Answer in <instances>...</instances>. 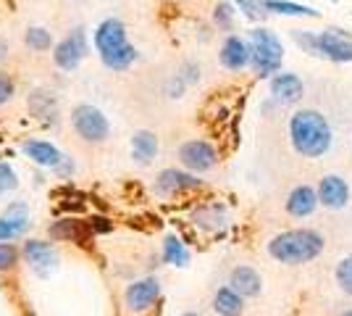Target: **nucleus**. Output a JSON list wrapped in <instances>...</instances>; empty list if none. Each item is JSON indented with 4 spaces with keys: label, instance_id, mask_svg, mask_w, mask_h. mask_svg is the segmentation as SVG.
Instances as JSON below:
<instances>
[{
    "label": "nucleus",
    "instance_id": "31",
    "mask_svg": "<svg viewBox=\"0 0 352 316\" xmlns=\"http://www.w3.org/2000/svg\"><path fill=\"white\" fill-rule=\"evenodd\" d=\"M19 248L14 242H0V271H14L19 264Z\"/></svg>",
    "mask_w": 352,
    "mask_h": 316
},
{
    "label": "nucleus",
    "instance_id": "5",
    "mask_svg": "<svg viewBox=\"0 0 352 316\" xmlns=\"http://www.w3.org/2000/svg\"><path fill=\"white\" fill-rule=\"evenodd\" d=\"M72 129L74 135L79 137L87 145H103L111 137V121L98 105L92 103H79L72 108Z\"/></svg>",
    "mask_w": 352,
    "mask_h": 316
},
{
    "label": "nucleus",
    "instance_id": "24",
    "mask_svg": "<svg viewBox=\"0 0 352 316\" xmlns=\"http://www.w3.org/2000/svg\"><path fill=\"white\" fill-rule=\"evenodd\" d=\"M30 219H11V216H0V242H14L19 240L27 229H30Z\"/></svg>",
    "mask_w": 352,
    "mask_h": 316
},
{
    "label": "nucleus",
    "instance_id": "32",
    "mask_svg": "<svg viewBox=\"0 0 352 316\" xmlns=\"http://www.w3.org/2000/svg\"><path fill=\"white\" fill-rule=\"evenodd\" d=\"M19 187V177H16L14 166L0 161V196H8Z\"/></svg>",
    "mask_w": 352,
    "mask_h": 316
},
{
    "label": "nucleus",
    "instance_id": "37",
    "mask_svg": "<svg viewBox=\"0 0 352 316\" xmlns=\"http://www.w3.org/2000/svg\"><path fill=\"white\" fill-rule=\"evenodd\" d=\"M179 316H200V314H195V311H187V314H179Z\"/></svg>",
    "mask_w": 352,
    "mask_h": 316
},
{
    "label": "nucleus",
    "instance_id": "10",
    "mask_svg": "<svg viewBox=\"0 0 352 316\" xmlns=\"http://www.w3.org/2000/svg\"><path fill=\"white\" fill-rule=\"evenodd\" d=\"M21 256H24L27 266H30L37 277H47L50 271L58 266V248L47 240H34V238H32V240H24Z\"/></svg>",
    "mask_w": 352,
    "mask_h": 316
},
{
    "label": "nucleus",
    "instance_id": "7",
    "mask_svg": "<svg viewBox=\"0 0 352 316\" xmlns=\"http://www.w3.org/2000/svg\"><path fill=\"white\" fill-rule=\"evenodd\" d=\"M176 156H179L182 169H187L192 174H206L219 166V151L208 140H187L179 145Z\"/></svg>",
    "mask_w": 352,
    "mask_h": 316
},
{
    "label": "nucleus",
    "instance_id": "1",
    "mask_svg": "<svg viewBox=\"0 0 352 316\" xmlns=\"http://www.w3.org/2000/svg\"><path fill=\"white\" fill-rule=\"evenodd\" d=\"M289 143L294 153H300L302 158H323L331 151L334 132L321 111L300 108L297 114L289 116Z\"/></svg>",
    "mask_w": 352,
    "mask_h": 316
},
{
    "label": "nucleus",
    "instance_id": "36",
    "mask_svg": "<svg viewBox=\"0 0 352 316\" xmlns=\"http://www.w3.org/2000/svg\"><path fill=\"white\" fill-rule=\"evenodd\" d=\"M339 316H352V308H347V311H342Z\"/></svg>",
    "mask_w": 352,
    "mask_h": 316
},
{
    "label": "nucleus",
    "instance_id": "3",
    "mask_svg": "<svg viewBox=\"0 0 352 316\" xmlns=\"http://www.w3.org/2000/svg\"><path fill=\"white\" fill-rule=\"evenodd\" d=\"M323 245L326 240L316 229H287L268 242V253L279 264L300 266V264H308L321 256Z\"/></svg>",
    "mask_w": 352,
    "mask_h": 316
},
{
    "label": "nucleus",
    "instance_id": "2",
    "mask_svg": "<svg viewBox=\"0 0 352 316\" xmlns=\"http://www.w3.org/2000/svg\"><path fill=\"white\" fill-rule=\"evenodd\" d=\"M92 43H95V50H98V56L103 61V66L111 69V72H126L134 61L140 59L137 48L126 37L124 21L116 19V16H108V19H103L95 27Z\"/></svg>",
    "mask_w": 352,
    "mask_h": 316
},
{
    "label": "nucleus",
    "instance_id": "33",
    "mask_svg": "<svg viewBox=\"0 0 352 316\" xmlns=\"http://www.w3.org/2000/svg\"><path fill=\"white\" fill-rule=\"evenodd\" d=\"M16 95V82L14 76L8 74V72H0V108L6 103H11Z\"/></svg>",
    "mask_w": 352,
    "mask_h": 316
},
{
    "label": "nucleus",
    "instance_id": "21",
    "mask_svg": "<svg viewBox=\"0 0 352 316\" xmlns=\"http://www.w3.org/2000/svg\"><path fill=\"white\" fill-rule=\"evenodd\" d=\"M27 105H30L32 114L43 121H56V116H58V101L53 98V92L34 90L27 98Z\"/></svg>",
    "mask_w": 352,
    "mask_h": 316
},
{
    "label": "nucleus",
    "instance_id": "34",
    "mask_svg": "<svg viewBox=\"0 0 352 316\" xmlns=\"http://www.w3.org/2000/svg\"><path fill=\"white\" fill-rule=\"evenodd\" d=\"M179 76H182L187 85H195V82L200 79V69H197V63H184V66H182V72H179Z\"/></svg>",
    "mask_w": 352,
    "mask_h": 316
},
{
    "label": "nucleus",
    "instance_id": "11",
    "mask_svg": "<svg viewBox=\"0 0 352 316\" xmlns=\"http://www.w3.org/2000/svg\"><path fill=\"white\" fill-rule=\"evenodd\" d=\"M318 45H321V59L334 63H352V34L347 30L329 27L318 32Z\"/></svg>",
    "mask_w": 352,
    "mask_h": 316
},
{
    "label": "nucleus",
    "instance_id": "28",
    "mask_svg": "<svg viewBox=\"0 0 352 316\" xmlns=\"http://www.w3.org/2000/svg\"><path fill=\"white\" fill-rule=\"evenodd\" d=\"M234 6L248 16L250 21H263L265 16H268L263 0H234Z\"/></svg>",
    "mask_w": 352,
    "mask_h": 316
},
{
    "label": "nucleus",
    "instance_id": "20",
    "mask_svg": "<svg viewBox=\"0 0 352 316\" xmlns=\"http://www.w3.org/2000/svg\"><path fill=\"white\" fill-rule=\"evenodd\" d=\"M213 311L219 316H242L245 314V298L236 293L234 287L223 285L213 295Z\"/></svg>",
    "mask_w": 352,
    "mask_h": 316
},
{
    "label": "nucleus",
    "instance_id": "9",
    "mask_svg": "<svg viewBox=\"0 0 352 316\" xmlns=\"http://www.w3.org/2000/svg\"><path fill=\"white\" fill-rule=\"evenodd\" d=\"M203 180H197V174H192L187 169H163L161 174L153 182V193L161 198H174L182 193H192V190H200Z\"/></svg>",
    "mask_w": 352,
    "mask_h": 316
},
{
    "label": "nucleus",
    "instance_id": "25",
    "mask_svg": "<svg viewBox=\"0 0 352 316\" xmlns=\"http://www.w3.org/2000/svg\"><path fill=\"white\" fill-rule=\"evenodd\" d=\"M24 43H27V48L34 50V53H45V50L56 48L53 45V34H50V30H45V27H27Z\"/></svg>",
    "mask_w": 352,
    "mask_h": 316
},
{
    "label": "nucleus",
    "instance_id": "15",
    "mask_svg": "<svg viewBox=\"0 0 352 316\" xmlns=\"http://www.w3.org/2000/svg\"><path fill=\"white\" fill-rule=\"evenodd\" d=\"M316 190H318L321 206H326V209L339 211L350 203V185H347V180H342L339 174H326V177L318 182Z\"/></svg>",
    "mask_w": 352,
    "mask_h": 316
},
{
    "label": "nucleus",
    "instance_id": "17",
    "mask_svg": "<svg viewBox=\"0 0 352 316\" xmlns=\"http://www.w3.org/2000/svg\"><path fill=\"white\" fill-rule=\"evenodd\" d=\"M318 206H321V200H318V190H316V187H310V185H297L292 193L287 196V213L294 216V219L313 216Z\"/></svg>",
    "mask_w": 352,
    "mask_h": 316
},
{
    "label": "nucleus",
    "instance_id": "6",
    "mask_svg": "<svg viewBox=\"0 0 352 316\" xmlns=\"http://www.w3.org/2000/svg\"><path fill=\"white\" fill-rule=\"evenodd\" d=\"M89 53V40L85 27H74L63 40L56 43L53 48V63L58 66L60 72H76L79 63L87 59Z\"/></svg>",
    "mask_w": 352,
    "mask_h": 316
},
{
    "label": "nucleus",
    "instance_id": "18",
    "mask_svg": "<svg viewBox=\"0 0 352 316\" xmlns=\"http://www.w3.org/2000/svg\"><path fill=\"white\" fill-rule=\"evenodd\" d=\"M229 287H234L242 298H258L263 290V277L252 266L242 264V266H234L229 274Z\"/></svg>",
    "mask_w": 352,
    "mask_h": 316
},
{
    "label": "nucleus",
    "instance_id": "16",
    "mask_svg": "<svg viewBox=\"0 0 352 316\" xmlns=\"http://www.w3.org/2000/svg\"><path fill=\"white\" fill-rule=\"evenodd\" d=\"M192 224L203 232H219L229 224V211L223 203L219 200H210V203H203L192 211Z\"/></svg>",
    "mask_w": 352,
    "mask_h": 316
},
{
    "label": "nucleus",
    "instance_id": "19",
    "mask_svg": "<svg viewBox=\"0 0 352 316\" xmlns=\"http://www.w3.org/2000/svg\"><path fill=\"white\" fill-rule=\"evenodd\" d=\"M158 135L150 132V129H137L132 135V158L134 164L150 166L158 156Z\"/></svg>",
    "mask_w": 352,
    "mask_h": 316
},
{
    "label": "nucleus",
    "instance_id": "26",
    "mask_svg": "<svg viewBox=\"0 0 352 316\" xmlns=\"http://www.w3.org/2000/svg\"><path fill=\"white\" fill-rule=\"evenodd\" d=\"M53 240H79L82 238V222L76 219H60L47 229Z\"/></svg>",
    "mask_w": 352,
    "mask_h": 316
},
{
    "label": "nucleus",
    "instance_id": "14",
    "mask_svg": "<svg viewBox=\"0 0 352 316\" xmlns=\"http://www.w3.org/2000/svg\"><path fill=\"white\" fill-rule=\"evenodd\" d=\"M21 153L30 158L32 164L43 166V169H58L60 164H63V153L50 143V140H37V137H32V140H24L21 143Z\"/></svg>",
    "mask_w": 352,
    "mask_h": 316
},
{
    "label": "nucleus",
    "instance_id": "8",
    "mask_svg": "<svg viewBox=\"0 0 352 316\" xmlns=\"http://www.w3.org/2000/svg\"><path fill=\"white\" fill-rule=\"evenodd\" d=\"M161 298V280L158 277H142V280H134L124 290V308L129 314L140 316L147 314Z\"/></svg>",
    "mask_w": 352,
    "mask_h": 316
},
{
    "label": "nucleus",
    "instance_id": "4",
    "mask_svg": "<svg viewBox=\"0 0 352 316\" xmlns=\"http://www.w3.org/2000/svg\"><path fill=\"white\" fill-rule=\"evenodd\" d=\"M248 43H250V69L255 72V76H274L281 72V61H284V45L276 37V32L265 30V27H255L248 32Z\"/></svg>",
    "mask_w": 352,
    "mask_h": 316
},
{
    "label": "nucleus",
    "instance_id": "29",
    "mask_svg": "<svg viewBox=\"0 0 352 316\" xmlns=\"http://www.w3.org/2000/svg\"><path fill=\"white\" fill-rule=\"evenodd\" d=\"M292 40L300 48H302L305 53H310V56H321L318 34H313V32H305V30H292Z\"/></svg>",
    "mask_w": 352,
    "mask_h": 316
},
{
    "label": "nucleus",
    "instance_id": "35",
    "mask_svg": "<svg viewBox=\"0 0 352 316\" xmlns=\"http://www.w3.org/2000/svg\"><path fill=\"white\" fill-rule=\"evenodd\" d=\"M6 50H8V43H6V40H0V61L6 59Z\"/></svg>",
    "mask_w": 352,
    "mask_h": 316
},
{
    "label": "nucleus",
    "instance_id": "13",
    "mask_svg": "<svg viewBox=\"0 0 352 316\" xmlns=\"http://www.w3.org/2000/svg\"><path fill=\"white\" fill-rule=\"evenodd\" d=\"M219 61H221V66H223V69H229V72H242V69H248L250 61H252L248 37L229 34V37L223 40L221 50H219Z\"/></svg>",
    "mask_w": 352,
    "mask_h": 316
},
{
    "label": "nucleus",
    "instance_id": "38",
    "mask_svg": "<svg viewBox=\"0 0 352 316\" xmlns=\"http://www.w3.org/2000/svg\"><path fill=\"white\" fill-rule=\"evenodd\" d=\"M331 3H337V0H331Z\"/></svg>",
    "mask_w": 352,
    "mask_h": 316
},
{
    "label": "nucleus",
    "instance_id": "23",
    "mask_svg": "<svg viewBox=\"0 0 352 316\" xmlns=\"http://www.w3.org/2000/svg\"><path fill=\"white\" fill-rule=\"evenodd\" d=\"M265 11L268 14H279V16H318L316 8L302 6V3H292V0H263Z\"/></svg>",
    "mask_w": 352,
    "mask_h": 316
},
{
    "label": "nucleus",
    "instance_id": "30",
    "mask_svg": "<svg viewBox=\"0 0 352 316\" xmlns=\"http://www.w3.org/2000/svg\"><path fill=\"white\" fill-rule=\"evenodd\" d=\"M334 277H337L339 290H342V293H347V295H352V256L339 261Z\"/></svg>",
    "mask_w": 352,
    "mask_h": 316
},
{
    "label": "nucleus",
    "instance_id": "22",
    "mask_svg": "<svg viewBox=\"0 0 352 316\" xmlns=\"http://www.w3.org/2000/svg\"><path fill=\"white\" fill-rule=\"evenodd\" d=\"M161 256L166 264H171V266H187L190 264V248L184 245L182 238H176V235H166V240H163V248H161Z\"/></svg>",
    "mask_w": 352,
    "mask_h": 316
},
{
    "label": "nucleus",
    "instance_id": "12",
    "mask_svg": "<svg viewBox=\"0 0 352 316\" xmlns=\"http://www.w3.org/2000/svg\"><path fill=\"white\" fill-rule=\"evenodd\" d=\"M268 90H271V101L276 105H292L302 101L305 85H302V79L297 74H292V72H279V74L271 76Z\"/></svg>",
    "mask_w": 352,
    "mask_h": 316
},
{
    "label": "nucleus",
    "instance_id": "27",
    "mask_svg": "<svg viewBox=\"0 0 352 316\" xmlns=\"http://www.w3.org/2000/svg\"><path fill=\"white\" fill-rule=\"evenodd\" d=\"M234 16H236V6L229 3V0H221L219 6L213 8V24L223 32L234 30Z\"/></svg>",
    "mask_w": 352,
    "mask_h": 316
}]
</instances>
